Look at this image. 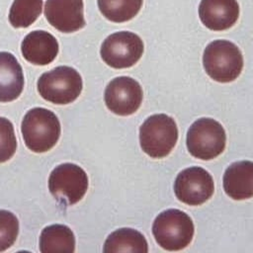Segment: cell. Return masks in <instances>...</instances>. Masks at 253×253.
Here are the masks:
<instances>
[{"label":"cell","mask_w":253,"mask_h":253,"mask_svg":"<svg viewBox=\"0 0 253 253\" xmlns=\"http://www.w3.org/2000/svg\"><path fill=\"white\" fill-rule=\"evenodd\" d=\"M60 130V123L55 114L39 107L28 111L21 125L26 146L37 153L51 149L58 141Z\"/></svg>","instance_id":"6da1fadb"},{"label":"cell","mask_w":253,"mask_h":253,"mask_svg":"<svg viewBox=\"0 0 253 253\" xmlns=\"http://www.w3.org/2000/svg\"><path fill=\"white\" fill-rule=\"evenodd\" d=\"M192 218L183 211L169 209L160 212L152 223V234L165 250L178 251L187 247L194 237Z\"/></svg>","instance_id":"7a4b0ae2"},{"label":"cell","mask_w":253,"mask_h":253,"mask_svg":"<svg viewBox=\"0 0 253 253\" xmlns=\"http://www.w3.org/2000/svg\"><path fill=\"white\" fill-rule=\"evenodd\" d=\"M203 64L206 73L214 81L235 80L243 68V56L238 46L226 40H216L205 48Z\"/></svg>","instance_id":"3957f363"},{"label":"cell","mask_w":253,"mask_h":253,"mask_svg":"<svg viewBox=\"0 0 253 253\" xmlns=\"http://www.w3.org/2000/svg\"><path fill=\"white\" fill-rule=\"evenodd\" d=\"M178 140V127L171 117L155 114L148 117L139 128L141 149L152 158L167 156Z\"/></svg>","instance_id":"277c9868"},{"label":"cell","mask_w":253,"mask_h":253,"mask_svg":"<svg viewBox=\"0 0 253 253\" xmlns=\"http://www.w3.org/2000/svg\"><path fill=\"white\" fill-rule=\"evenodd\" d=\"M37 86L40 95L44 100L57 105H65L78 98L83 82L76 69L63 65L42 73Z\"/></svg>","instance_id":"5b68a950"},{"label":"cell","mask_w":253,"mask_h":253,"mask_svg":"<svg viewBox=\"0 0 253 253\" xmlns=\"http://www.w3.org/2000/svg\"><path fill=\"white\" fill-rule=\"evenodd\" d=\"M226 135L223 126L213 119L202 118L188 129L186 144L195 158L210 160L221 154L225 148Z\"/></svg>","instance_id":"8992f818"},{"label":"cell","mask_w":253,"mask_h":253,"mask_svg":"<svg viewBox=\"0 0 253 253\" xmlns=\"http://www.w3.org/2000/svg\"><path fill=\"white\" fill-rule=\"evenodd\" d=\"M48 189L59 204L64 206L74 205L78 203L87 192V174L76 164H60L56 166L49 175Z\"/></svg>","instance_id":"52a82bcc"},{"label":"cell","mask_w":253,"mask_h":253,"mask_svg":"<svg viewBox=\"0 0 253 253\" xmlns=\"http://www.w3.org/2000/svg\"><path fill=\"white\" fill-rule=\"evenodd\" d=\"M143 42L136 34L123 31L106 38L100 49L105 63L116 69L128 68L134 65L142 56Z\"/></svg>","instance_id":"ba28073f"},{"label":"cell","mask_w":253,"mask_h":253,"mask_svg":"<svg viewBox=\"0 0 253 253\" xmlns=\"http://www.w3.org/2000/svg\"><path fill=\"white\" fill-rule=\"evenodd\" d=\"M214 192L211 175L204 168L193 166L182 170L174 182V193L177 199L189 206H200L206 203Z\"/></svg>","instance_id":"9c48e42d"},{"label":"cell","mask_w":253,"mask_h":253,"mask_svg":"<svg viewBox=\"0 0 253 253\" xmlns=\"http://www.w3.org/2000/svg\"><path fill=\"white\" fill-rule=\"evenodd\" d=\"M142 98L141 86L128 76H120L111 80L104 93L107 108L119 116L135 113L141 105Z\"/></svg>","instance_id":"30bf717a"},{"label":"cell","mask_w":253,"mask_h":253,"mask_svg":"<svg viewBox=\"0 0 253 253\" xmlns=\"http://www.w3.org/2000/svg\"><path fill=\"white\" fill-rule=\"evenodd\" d=\"M44 16L53 28L62 33L76 32L86 24L83 0H46Z\"/></svg>","instance_id":"8fae6325"},{"label":"cell","mask_w":253,"mask_h":253,"mask_svg":"<svg viewBox=\"0 0 253 253\" xmlns=\"http://www.w3.org/2000/svg\"><path fill=\"white\" fill-rule=\"evenodd\" d=\"M199 17L208 29L225 31L238 20L239 4L237 0H201Z\"/></svg>","instance_id":"7c38bea8"},{"label":"cell","mask_w":253,"mask_h":253,"mask_svg":"<svg viewBox=\"0 0 253 253\" xmlns=\"http://www.w3.org/2000/svg\"><path fill=\"white\" fill-rule=\"evenodd\" d=\"M59 50L57 40L48 32L33 31L21 43L24 58L35 65H46L52 62Z\"/></svg>","instance_id":"4fadbf2b"},{"label":"cell","mask_w":253,"mask_h":253,"mask_svg":"<svg viewBox=\"0 0 253 253\" xmlns=\"http://www.w3.org/2000/svg\"><path fill=\"white\" fill-rule=\"evenodd\" d=\"M225 194L240 201L253 197V162L236 161L225 170L222 178Z\"/></svg>","instance_id":"5bb4252c"},{"label":"cell","mask_w":253,"mask_h":253,"mask_svg":"<svg viewBox=\"0 0 253 253\" xmlns=\"http://www.w3.org/2000/svg\"><path fill=\"white\" fill-rule=\"evenodd\" d=\"M24 88L23 69L17 58L8 51H0V102L16 100Z\"/></svg>","instance_id":"9a60e30c"},{"label":"cell","mask_w":253,"mask_h":253,"mask_svg":"<svg viewBox=\"0 0 253 253\" xmlns=\"http://www.w3.org/2000/svg\"><path fill=\"white\" fill-rule=\"evenodd\" d=\"M103 251L114 252H148V244L142 233L133 228H119L113 231L106 239Z\"/></svg>","instance_id":"2e32d148"},{"label":"cell","mask_w":253,"mask_h":253,"mask_svg":"<svg viewBox=\"0 0 253 253\" xmlns=\"http://www.w3.org/2000/svg\"><path fill=\"white\" fill-rule=\"evenodd\" d=\"M40 251L42 253L75 251V236L64 224H51L42 229L40 235Z\"/></svg>","instance_id":"e0dca14e"},{"label":"cell","mask_w":253,"mask_h":253,"mask_svg":"<svg viewBox=\"0 0 253 253\" xmlns=\"http://www.w3.org/2000/svg\"><path fill=\"white\" fill-rule=\"evenodd\" d=\"M102 15L111 22L124 23L134 18L143 0H97Z\"/></svg>","instance_id":"ac0fdd59"},{"label":"cell","mask_w":253,"mask_h":253,"mask_svg":"<svg viewBox=\"0 0 253 253\" xmlns=\"http://www.w3.org/2000/svg\"><path fill=\"white\" fill-rule=\"evenodd\" d=\"M42 0H14L9 11V22L14 28H28L41 15Z\"/></svg>","instance_id":"d6986e66"},{"label":"cell","mask_w":253,"mask_h":253,"mask_svg":"<svg viewBox=\"0 0 253 253\" xmlns=\"http://www.w3.org/2000/svg\"><path fill=\"white\" fill-rule=\"evenodd\" d=\"M19 221L16 215L6 210H0V252L10 248L17 239Z\"/></svg>","instance_id":"ffe728a7"},{"label":"cell","mask_w":253,"mask_h":253,"mask_svg":"<svg viewBox=\"0 0 253 253\" xmlns=\"http://www.w3.org/2000/svg\"><path fill=\"white\" fill-rule=\"evenodd\" d=\"M17 139L13 124L0 117V163L8 161L16 152Z\"/></svg>","instance_id":"44dd1931"}]
</instances>
